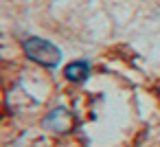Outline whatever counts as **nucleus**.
<instances>
[{
	"instance_id": "obj_4",
	"label": "nucleus",
	"mask_w": 160,
	"mask_h": 147,
	"mask_svg": "<svg viewBox=\"0 0 160 147\" xmlns=\"http://www.w3.org/2000/svg\"><path fill=\"white\" fill-rule=\"evenodd\" d=\"M64 75H66L68 81H83V79H88V75H90V66H88V62L77 59V62H70V64L66 66Z\"/></svg>"
},
{
	"instance_id": "obj_3",
	"label": "nucleus",
	"mask_w": 160,
	"mask_h": 147,
	"mask_svg": "<svg viewBox=\"0 0 160 147\" xmlns=\"http://www.w3.org/2000/svg\"><path fill=\"white\" fill-rule=\"evenodd\" d=\"M7 147H53L51 140L42 134H33V132H27L22 134L20 138H16L13 143H9Z\"/></svg>"
},
{
	"instance_id": "obj_1",
	"label": "nucleus",
	"mask_w": 160,
	"mask_h": 147,
	"mask_svg": "<svg viewBox=\"0 0 160 147\" xmlns=\"http://www.w3.org/2000/svg\"><path fill=\"white\" fill-rule=\"evenodd\" d=\"M22 51L31 62L44 66V68H55L62 62V51L44 38H27L22 42Z\"/></svg>"
},
{
	"instance_id": "obj_2",
	"label": "nucleus",
	"mask_w": 160,
	"mask_h": 147,
	"mask_svg": "<svg viewBox=\"0 0 160 147\" xmlns=\"http://www.w3.org/2000/svg\"><path fill=\"white\" fill-rule=\"evenodd\" d=\"M42 125L48 127V129H53V132H68V129H72V116H70V112L66 108L59 105V108H53L44 116Z\"/></svg>"
}]
</instances>
